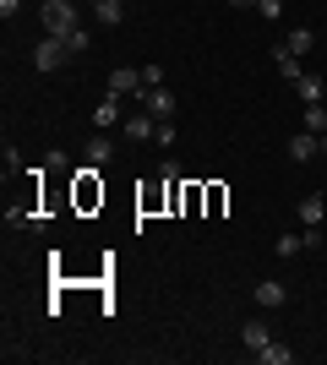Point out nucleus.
Wrapping results in <instances>:
<instances>
[{"instance_id": "f257e3e1", "label": "nucleus", "mask_w": 327, "mask_h": 365, "mask_svg": "<svg viewBox=\"0 0 327 365\" xmlns=\"http://www.w3.org/2000/svg\"><path fill=\"white\" fill-rule=\"evenodd\" d=\"M38 22H44L49 38H71L82 28V6L77 0H38Z\"/></svg>"}, {"instance_id": "f03ea898", "label": "nucleus", "mask_w": 327, "mask_h": 365, "mask_svg": "<svg viewBox=\"0 0 327 365\" xmlns=\"http://www.w3.org/2000/svg\"><path fill=\"white\" fill-rule=\"evenodd\" d=\"M71 61V49H66V38H49L44 33V44H33V71H61V66Z\"/></svg>"}, {"instance_id": "7ed1b4c3", "label": "nucleus", "mask_w": 327, "mask_h": 365, "mask_svg": "<svg viewBox=\"0 0 327 365\" xmlns=\"http://www.w3.org/2000/svg\"><path fill=\"white\" fill-rule=\"evenodd\" d=\"M142 88H147V82H142L137 66H115V71H109V82H104L109 98H142Z\"/></svg>"}, {"instance_id": "20e7f679", "label": "nucleus", "mask_w": 327, "mask_h": 365, "mask_svg": "<svg viewBox=\"0 0 327 365\" xmlns=\"http://www.w3.org/2000/svg\"><path fill=\"white\" fill-rule=\"evenodd\" d=\"M115 153H120V142L115 137H88V148H82V164H93V169H104V164H115Z\"/></svg>"}, {"instance_id": "39448f33", "label": "nucleus", "mask_w": 327, "mask_h": 365, "mask_svg": "<svg viewBox=\"0 0 327 365\" xmlns=\"http://www.w3.org/2000/svg\"><path fill=\"white\" fill-rule=\"evenodd\" d=\"M153 131H158V120L147 115V109H131V115H125V125H120L125 142H153Z\"/></svg>"}, {"instance_id": "423d86ee", "label": "nucleus", "mask_w": 327, "mask_h": 365, "mask_svg": "<svg viewBox=\"0 0 327 365\" xmlns=\"http://www.w3.org/2000/svg\"><path fill=\"white\" fill-rule=\"evenodd\" d=\"M142 109L153 120H175V93L170 88H142Z\"/></svg>"}, {"instance_id": "0eeeda50", "label": "nucleus", "mask_w": 327, "mask_h": 365, "mask_svg": "<svg viewBox=\"0 0 327 365\" xmlns=\"http://www.w3.org/2000/svg\"><path fill=\"white\" fill-rule=\"evenodd\" d=\"M93 125H98V131H120V125H125L120 98H109V93H104V98H98V109H93Z\"/></svg>"}, {"instance_id": "6e6552de", "label": "nucleus", "mask_w": 327, "mask_h": 365, "mask_svg": "<svg viewBox=\"0 0 327 365\" xmlns=\"http://www.w3.org/2000/svg\"><path fill=\"white\" fill-rule=\"evenodd\" d=\"M240 344H246L251 354H256V349H267V344H273V327H267V317H251L246 327H240Z\"/></svg>"}, {"instance_id": "1a4fd4ad", "label": "nucleus", "mask_w": 327, "mask_h": 365, "mask_svg": "<svg viewBox=\"0 0 327 365\" xmlns=\"http://www.w3.org/2000/svg\"><path fill=\"white\" fill-rule=\"evenodd\" d=\"M251 300L262 305V311H279V305L289 300V289H284L279 278H262V284H256V289H251Z\"/></svg>"}, {"instance_id": "9d476101", "label": "nucleus", "mask_w": 327, "mask_h": 365, "mask_svg": "<svg viewBox=\"0 0 327 365\" xmlns=\"http://www.w3.org/2000/svg\"><path fill=\"white\" fill-rule=\"evenodd\" d=\"M316 153H322V137H316V131H295V137H289V158H295V164H311Z\"/></svg>"}, {"instance_id": "9b49d317", "label": "nucleus", "mask_w": 327, "mask_h": 365, "mask_svg": "<svg viewBox=\"0 0 327 365\" xmlns=\"http://www.w3.org/2000/svg\"><path fill=\"white\" fill-rule=\"evenodd\" d=\"M93 16H98V28H120L125 22V0H93Z\"/></svg>"}, {"instance_id": "f8f14e48", "label": "nucleus", "mask_w": 327, "mask_h": 365, "mask_svg": "<svg viewBox=\"0 0 327 365\" xmlns=\"http://www.w3.org/2000/svg\"><path fill=\"white\" fill-rule=\"evenodd\" d=\"M273 71L289 76V82H300V76H306V71H300V55H289L284 44H273Z\"/></svg>"}, {"instance_id": "ddd939ff", "label": "nucleus", "mask_w": 327, "mask_h": 365, "mask_svg": "<svg viewBox=\"0 0 327 365\" xmlns=\"http://www.w3.org/2000/svg\"><path fill=\"white\" fill-rule=\"evenodd\" d=\"M295 218H300V224H306V229H322V218H327L322 197H306V202H300V207H295Z\"/></svg>"}, {"instance_id": "4468645a", "label": "nucleus", "mask_w": 327, "mask_h": 365, "mask_svg": "<svg viewBox=\"0 0 327 365\" xmlns=\"http://www.w3.org/2000/svg\"><path fill=\"white\" fill-rule=\"evenodd\" d=\"M295 93H300V98H306V104H322L327 82H322V76H316V71H306V76H300V82H295Z\"/></svg>"}, {"instance_id": "2eb2a0df", "label": "nucleus", "mask_w": 327, "mask_h": 365, "mask_svg": "<svg viewBox=\"0 0 327 365\" xmlns=\"http://www.w3.org/2000/svg\"><path fill=\"white\" fill-rule=\"evenodd\" d=\"M311 44H316L311 28H289V38H284V49H289V55H311Z\"/></svg>"}, {"instance_id": "dca6fc26", "label": "nucleus", "mask_w": 327, "mask_h": 365, "mask_svg": "<svg viewBox=\"0 0 327 365\" xmlns=\"http://www.w3.org/2000/svg\"><path fill=\"white\" fill-rule=\"evenodd\" d=\"M300 131H316V137H327V109H322V104H306V115H300Z\"/></svg>"}, {"instance_id": "f3484780", "label": "nucleus", "mask_w": 327, "mask_h": 365, "mask_svg": "<svg viewBox=\"0 0 327 365\" xmlns=\"http://www.w3.org/2000/svg\"><path fill=\"white\" fill-rule=\"evenodd\" d=\"M289 360H295V349H284L279 338H273L267 349H256V365H289Z\"/></svg>"}, {"instance_id": "a211bd4d", "label": "nucleus", "mask_w": 327, "mask_h": 365, "mask_svg": "<svg viewBox=\"0 0 327 365\" xmlns=\"http://www.w3.org/2000/svg\"><path fill=\"white\" fill-rule=\"evenodd\" d=\"M66 49H71V55H82V49H93V28L82 22V28L71 33V38H66Z\"/></svg>"}, {"instance_id": "6ab92c4d", "label": "nucleus", "mask_w": 327, "mask_h": 365, "mask_svg": "<svg viewBox=\"0 0 327 365\" xmlns=\"http://www.w3.org/2000/svg\"><path fill=\"white\" fill-rule=\"evenodd\" d=\"M306 251V235H279V257H300Z\"/></svg>"}, {"instance_id": "aec40b11", "label": "nucleus", "mask_w": 327, "mask_h": 365, "mask_svg": "<svg viewBox=\"0 0 327 365\" xmlns=\"http://www.w3.org/2000/svg\"><path fill=\"white\" fill-rule=\"evenodd\" d=\"M175 137H180V131H175V120H158V131H153L158 148H175Z\"/></svg>"}, {"instance_id": "412c9836", "label": "nucleus", "mask_w": 327, "mask_h": 365, "mask_svg": "<svg viewBox=\"0 0 327 365\" xmlns=\"http://www.w3.org/2000/svg\"><path fill=\"white\" fill-rule=\"evenodd\" d=\"M256 11H262L267 22H279V16H284V0H256Z\"/></svg>"}, {"instance_id": "4be33fe9", "label": "nucleus", "mask_w": 327, "mask_h": 365, "mask_svg": "<svg viewBox=\"0 0 327 365\" xmlns=\"http://www.w3.org/2000/svg\"><path fill=\"white\" fill-rule=\"evenodd\" d=\"M0 158H6V175H16V169H22V153H16L11 142H6V148H0Z\"/></svg>"}, {"instance_id": "5701e85b", "label": "nucleus", "mask_w": 327, "mask_h": 365, "mask_svg": "<svg viewBox=\"0 0 327 365\" xmlns=\"http://www.w3.org/2000/svg\"><path fill=\"white\" fill-rule=\"evenodd\" d=\"M142 82H147V88H164V66H142Z\"/></svg>"}, {"instance_id": "b1692460", "label": "nucleus", "mask_w": 327, "mask_h": 365, "mask_svg": "<svg viewBox=\"0 0 327 365\" xmlns=\"http://www.w3.org/2000/svg\"><path fill=\"white\" fill-rule=\"evenodd\" d=\"M16 11H22V0H0V16H6V22H11Z\"/></svg>"}, {"instance_id": "393cba45", "label": "nucleus", "mask_w": 327, "mask_h": 365, "mask_svg": "<svg viewBox=\"0 0 327 365\" xmlns=\"http://www.w3.org/2000/svg\"><path fill=\"white\" fill-rule=\"evenodd\" d=\"M234 11H256V0H229Z\"/></svg>"}, {"instance_id": "a878e982", "label": "nucleus", "mask_w": 327, "mask_h": 365, "mask_svg": "<svg viewBox=\"0 0 327 365\" xmlns=\"http://www.w3.org/2000/svg\"><path fill=\"white\" fill-rule=\"evenodd\" d=\"M322 158H327V137H322Z\"/></svg>"}, {"instance_id": "bb28decb", "label": "nucleus", "mask_w": 327, "mask_h": 365, "mask_svg": "<svg viewBox=\"0 0 327 365\" xmlns=\"http://www.w3.org/2000/svg\"><path fill=\"white\" fill-rule=\"evenodd\" d=\"M88 6H93V0H88Z\"/></svg>"}]
</instances>
